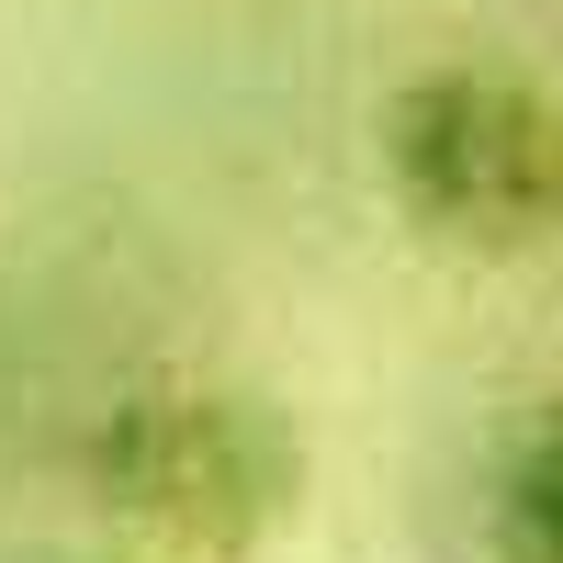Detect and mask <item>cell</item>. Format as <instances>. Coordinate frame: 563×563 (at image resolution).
Returning <instances> with one entry per match:
<instances>
[{
  "mask_svg": "<svg viewBox=\"0 0 563 563\" xmlns=\"http://www.w3.org/2000/svg\"><path fill=\"white\" fill-rule=\"evenodd\" d=\"M496 552L507 563H563V417L507 451V474H496Z\"/></svg>",
  "mask_w": 563,
  "mask_h": 563,
  "instance_id": "obj_3",
  "label": "cell"
},
{
  "mask_svg": "<svg viewBox=\"0 0 563 563\" xmlns=\"http://www.w3.org/2000/svg\"><path fill=\"white\" fill-rule=\"evenodd\" d=\"M384 180L451 249H530L563 225V113L507 68H429L384 102Z\"/></svg>",
  "mask_w": 563,
  "mask_h": 563,
  "instance_id": "obj_1",
  "label": "cell"
},
{
  "mask_svg": "<svg viewBox=\"0 0 563 563\" xmlns=\"http://www.w3.org/2000/svg\"><path fill=\"white\" fill-rule=\"evenodd\" d=\"M90 474L124 519H147L169 541H260L271 519H294L305 496V451L260 395H214V384H147L102 417Z\"/></svg>",
  "mask_w": 563,
  "mask_h": 563,
  "instance_id": "obj_2",
  "label": "cell"
}]
</instances>
